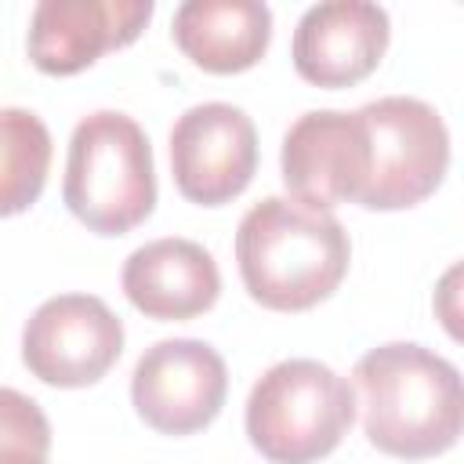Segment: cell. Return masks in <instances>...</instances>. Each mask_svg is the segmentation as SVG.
Returning a JSON list of instances; mask_svg holds the SVG:
<instances>
[{
	"label": "cell",
	"mask_w": 464,
	"mask_h": 464,
	"mask_svg": "<svg viewBox=\"0 0 464 464\" xmlns=\"http://www.w3.org/2000/svg\"><path fill=\"white\" fill-rule=\"evenodd\" d=\"M170 29L192 65L232 76L257 65L268 51L272 11L261 0H185Z\"/></svg>",
	"instance_id": "4fadbf2b"
},
{
	"label": "cell",
	"mask_w": 464,
	"mask_h": 464,
	"mask_svg": "<svg viewBox=\"0 0 464 464\" xmlns=\"http://www.w3.org/2000/svg\"><path fill=\"white\" fill-rule=\"evenodd\" d=\"M228 395L225 359L196 337H170L145 348L130 377L138 417L160 435H192L207 428Z\"/></svg>",
	"instance_id": "52a82bcc"
},
{
	"label": "cell",
	"mask_w": 464,
	"mask_h": 464,
	"mask_svg": "<svg viewBox=\"0 0 464 464\" xmlns=\"http://www.w3.org/2000/svg\"><path fill=\"white\" fill-rule=\"evenodd\" d=\"M152 18V0H40L29 22V62L47 76H72L105 51L127 47Z\"/></svg>",
	"instance_id": "30bf717a"
},
{
	"label": "cell",
	"mask_w": 464,
	"mask_h": 464,
	"mask_svg": "<svg viewBox=\"0 0 464 464\" xmlns=\"http://www.w3.org/2000/svg\"><path fill=\"white\" fill-rule=\"evenodd\" d=\"M123 294L149 319H196L210 312L221 294L218 261L196 239H152L127 257Z\"/></svg>",
	"instance_id": "7c38bea8"
},
{
	"label": "cell",
	"mask_w": 464,
	"mask_h": 464,
	"mask_svg": "<svg viewBox=\"0 0 464 464\" xmlns=\"http://www.w3.org/2000/svg\"><path fill=\"white\" fill-rule=\"evenodd\" d=\"M236 261L246 294L272 312H308L348 276L352 243L330 210L265 196L236 228Z\"/></svg>",
	"instance_id": "6da1fadb"
},
{
	"label": "cell",
	"mask_w": 464,
	"mask_h": 464,
	"mask_svg": "<svg viewBox=\"0 0 464 464\" xmlns=\"http://www.w3.org/2000/svg\"><path fill=\"white\" fill-rule=\"evenodd\" d=\"M120 352L123 323L94 294H58L44 301L22 330V362L51 388H87L102 381Z\"/></svg>",
	"instance_id": "8992f818"
},
{
	"label": "cell",
	"mask_w": 464,
	"mask_h": 464,
	"mask_svg": "<svg viewBox=\"0 0 464 464\" xmlns=\"http://www.w3.org/2000/svg\"><path fill=\"white\" fill-rule=\"evenodd\" d=\"M257 170L254 120L228 102H203L170 130V174L178 192L199 207L232 203Z\"/></svg>",
	"instance_id": "ba28073f"
},
{
	"label": "cell",
	"mask_w": 464,
	"mask_h": 464,
	"mask_svg": "<svg viewBox=\"0 0 464 464\" xmlns=\"http://www.w3.org/2000/svg\"><path fill=\"white\" fill-rule=\"evenodd\" d=\"M0 464H47V457H33V453H14V457H4Z\"/></svg>",
	"instance_id": "2e32d148"
},
{
	"label": "cell",
	"mask_w": 464,
	"mask_h": 464,
	"mask_svg": "<svg viewBox=\"0 0 464 464\" xmlns=\"http://www.w3.org/2000/svg\"><path fill=\"white\" fill-rule=\"evenodd\" d=\"M47 450H51V424L36 406V399L14 388H0V460L14 453L47 457Z\"/></svg>",
	"instance_id": "9a60e30c"
},
{
	"label": "cell",
	"mask_w": 464,
	"mask_h": 464,
	"mask_svg": "<svg viewBox=\"0 0 464 464\" xmlns=\"http://www.w3.org/2000/svg\"><path fill=\"white\" fill-rule=\"evenodd\" d=\"M366 439L399 460L439 457L457 446L464 420L460 373L413 341L370 348L355 362Z\"/></svg>",
	"instance_id": "7a4b0ae2"
},
{
	"label": "cell",
	"mask_w": 464,
	"mask_h": 464,
	"mask_svg": "<svg viewBox=\"0 0 464 464\" xmlns=\"http://www.w3.org/2000/svg\"><path fill=\"white\" fill-rule=\"evenodd\" d=\"M62 199L72 218L98 236H123L152 214V145L127 112L98 109L76 123L65 156Z\"/></svg>",
	"instance_id": "3957f363"
},
{
	"label": "cell",
	"mask_w": 464,
	"mask_h": 464,
	"mask_svg": "<svg viewBox=\"0 0 464 464\" xmlns=\"http://www.w3.org/2000/svg\"><path fill=\"white\" fill-rule=\"evenodd\" d=\"M366 134V185L359 207L406 210L428 199L450 167V134L442 116L406 94L366 102L359 112Z\"/></svg>",
	"instance_id": "5b68a950"
},
{
	"label": "cell",
	"mask_w": 464,
	"mask_h": 464,
	"mask_svg": "<svg viewBox=\"0 0 464 464\" xmlns=\"http://www.w3.org/2000/svg\"><path fill=\"white\" fill-rule=\"evenodd\" d=\"M388 33V11L370 0L312 4L294 29V69L326 91L352 87L381 65Z\"/></svg>",
	"instance_id": "8fae6325"
},
{
	"label": "cell",
	"mask_w": 464,
	"mask_h": 464,
	"mask_svg": "<svg viewBox=\"0 0 464 464\" xmlns=\"http://www.w3.org/2000/svg\"><path fill=\"white\" fill-rule=\"evenodd\" d=\"M51 170V130L29 109H0V218L29 210Z\"/></svg>",
	"instance_id": "5bb4252c"
},
{
	"label": "cell",
	"mask_w": 464,
	"mask_h": 464,
	"mask_svg": "<svg viewBox=\"0 0 464 464\" xmlns=\"http://www.w3.org/2000/svg\"><path fill=\"white\" fill-rule=\"evenodd\" d=\"M279 163L290 199L315 210L355 203L366 185V134L359 116L341 109L297 116L283 138Z\"/></svg>",
	"instance_id": "9c48e42d"
},
{
	"label": "cell",
	"mask_w": 464,
	"mask_h": 464,
	"mask_svg": "<svg viewBox=\"0 0 464 464\" xmlns=\"http://www.w3.org/2000/svg\"><path fill=\"white\" fill-rule=\"evenodd\" d=\"M352 420L355 392L348 377L319 359L276 362L246 399V435L268 464H315L330 457Z\"/></svg>",
	"instance_id": "277c9868"
}]
</instances>
